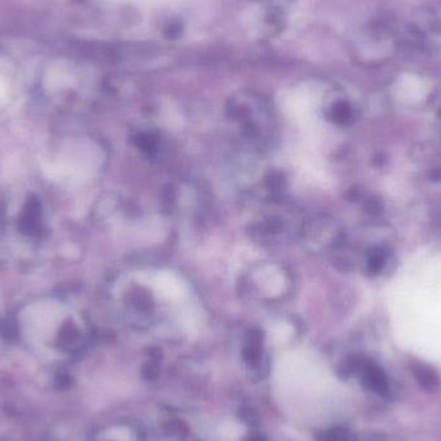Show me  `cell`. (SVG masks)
<instances>
[{"mask_svg": "<svg viewBox=\"0 0 441 441\" xmlns=\"http://www.w3.org/2000/svg\"><path fill=\"white\" fill-rule=\"evenodd\" d=\"M385 266V257L380 251H373L368 259V270L373 275L378 274Z\"/></svg>", "mask_w": 441, "mask_h": 441, "instance_id": "cell-3", "label": "cell"}, {"mask_svg": "<svg viewBox=\"0 0 441 441\" xmlns=\"http://www.w3.org/2000/svg\"><path fill=\"white\" fill-rule=\"evenodd\" d=\"M414 374L416 378L418 380L419 383L422 385V387L427 388L430 391H433L439 386V377L437 374L426 366H417L414 368Z\"/></svg>", "mask_w": 441, "mask_h": 441, "instance_id": "cell-1", "label": "cell"}, {"mask_svg": "<svg viewBox=\"0 0 441 441\" xmlns=\"http://www.w3.org/2000/svg\"><path fill=\"white\" fill-rule=\"evenodd\" d=\"M431 178L435 181H441V169H435L434 172L431 173Z\"/></svg>", "mask_w": 441, "mask_h": 441, "instance_id": "cell-5", "label": "cell"}, {"mask_svg": "<svg viewBox=\"0 0 441 441\" xmlns=\"http://www.w3.org/2000/svg\"><path fill=\"white\" fill-rule=\"evenodd\" d=\"M366 378H368L371 386H372L375 391H378L380 394H387V380H386V377L383 375V373L380 372L378 368L369 366V368H368V373H366Z\"/></svg>", "mask_w": 441, "mask_h": 441, "instance_id": "cell-2", "label": "cell"}, {"mask_svg": "<svg viewBox=\"0 0 441 441\" xmlns=\"http://www.w3.org/2000/svg\"><path fill=\"white\" fill-rule=\"evenodd\" d=\"M335 119L337 122L347 123L351 119L350 107L344 104H341L338 106L335 107Z\"/></svg>", "mask_w": 441, "mask_h": 441, "instance_id": "cell-4", "label": "cell"}]
</instances>
